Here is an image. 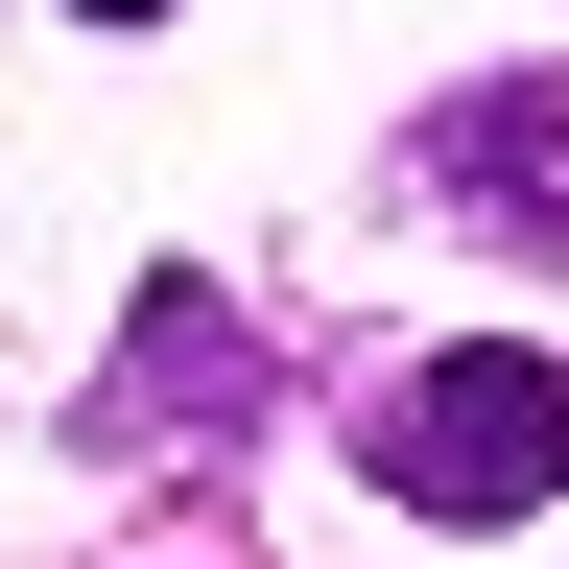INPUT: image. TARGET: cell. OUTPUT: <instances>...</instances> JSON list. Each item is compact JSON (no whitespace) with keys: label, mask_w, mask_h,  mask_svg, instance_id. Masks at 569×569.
Here are the masks:
<instances>
[{"label":"cell","mask_w":569,"mask_h":569,"mask_svg":"<svg viewBox=\"0 0 569 569\" xmlns=\"http://www.w3.org/2000/svg\"><path fill=\"white\" fill-rule=\"evenodd\" d=\"M356 475L403 498V522H546L569 498V356H522V332H451V356H380L356 380Z\"/></svg>","instance_id":"1"},{"label":"cell","mask_w":569,"mask_h":569,"mask_svg":"<svg viewBox=\"0 0 569 569\" xmlns=\"http://www.w3.org/2000/svg\"><path fill=\"white\" fill-rule=\"evenodd\" d=\"M403 167H427V213H475V238H569V71H498V96H451Z\"/></svg>","instance_id":"2"},{"label":"cell","mask_w":569,"mask_h":569,"mask_svg":"<svg viewBox=\"0 0 569 569\" xmlns=\"http://www.w3.org/2000/svg\"><path fill=\"white\" fill-rule=\"evenodd\" d=\"M119 427H238V309H213V284H142V332H119Z\"/></svg>","instance_id":"3"},{"label":"cell","mask_w":569,"mask_h":569,"mask_svg":"<svg viewBox=\"0 0 569 569\" xmlns=\"http://www.w3.org/2000/svg\"><path fill=\"white\" fill-rule=\"evenodd\" d=\"M71 24H167V0H71Z\"/></svg>","instance_id":"4"}]
</instances>
